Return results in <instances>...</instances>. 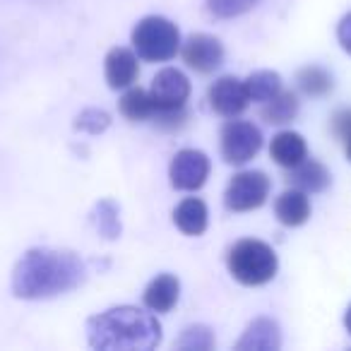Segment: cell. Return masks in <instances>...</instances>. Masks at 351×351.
Wrapping results in <instances>:
<instances>
[{
	"label": "cell",
	"mask_w": 351,
	"mask_h": 351,
	"mask_svg": "<svg viewBox=\"0 0 351 351\" xmlns=\"http://www.w3.org/2000/svg\"><path fill=\"white\" fill-rule=\"evenodd\" d=\"M269 154L284 169H291V166L301 164L303 159H308V145L303 140V135L293 130H282L272 137V145H269Z\"/></svg>",
	"instance_id": "15"
},
{
	"label": "cell",
	"mask_w": 351,
	"mask_h": 351,
	"mask_svg": "<svg viewBox=\"0 0 351 351\" xmlns=\"http://www.w3.org/2000/svg\"><path fill=\"white\" fill-rule=\"evenodd\" d=\"M289 183L303 193H322L330 186V171L315 159H303L289 169Z\"/></svg>",
	"instance_id": "16"
},
{
	"label": "cell",
	"mask_w": 351,
	"mask_h": 351,
	"mask_svg": "<svg viewBox=\"0 0 351 351\" xmlns=\"http://www.w3.org/2000/svg\"><path fill=\"white\" fill-rule=\"evenodd\" d=\"M346 156L351 159V135H349V140H346Z\"/></svg>",
	"instance_id": "29"
},
{
	"label": "cell",
	"mask_w": 351,
	"mask_h": 351,
	"mask_svg": "<svg viewBox=\"0 0 351 351\" xmlns=\"http://www.w3.org/2000/svg\"><path fill=\"white\" fill-rule=\"evenodd\" d=\"M94 224L99 234L108 241H116L121 236V217H118V205L113 200H101L94 210Z\"/></svg>",
	"instance_id": "22"
},
{
	"label": "cell",
	"mask_w": 351,
	"mask_h": 351,
	"mask_svg": "<svg viewBox=\"0 0 351 351\" xmlns=\"http://www.w3.org/2000/svg\"><path fill=\"white\" fill-rule=\"evenodd\" d=\"M183 60L188 68H193L200 75H210L224 63V46L217 36L210 34H193L181 46Z\"/></svg>",
	"instance_id": "9"
},
{
	"label": "cell",
	"mask_w": 351,
	"mask_h": 351,
	"mask_svg": "<svg viewBox=\"0 0 351 351\" xmlns=\"http://www.w3.org/2000/svg\"><path fill=\"white\" fill-rule=\"evenodd\" d=\"M337 39H339L341 49H344L346 53L351 56V12L341 17L339 27H337Z\"/></svg>",
	"instance_id": "27"
},
{
	"label": "cell",
	"mask_w": 351,
	"mask_h": 351,
	"mask_svg": "<svg viewBox=\"0 0 351 351\" xmlns=\"http://www.w3.org/2000/svg\"><path fill=\"white\" fill-rule=\"evenodd\" d=\"M263 147V132L248 121H229L221 130V156L226 164L243 166Z\"/></svg>",
	"instance_id": "6"
},
{
	"label": "cell",
	"mask_w": 351,
	"mask_h": 351,
	"mask_svg": "<svg viewBox=\"0 0 351 351\" xmlns=\"http://www.w3.org/2000/svg\"><path fill=\"white\" fill-rule=\"evenodd\" d=\"M250 104L248 89H245V82L239 77H219L215 84L210 87V106L215 108L219 116L226 118H236L239 113H243Z\"/></svg>",
	"instance_id": "10"
},
{
	"label": "cell",
	"mask_w": 351,
	"mask_h": 351,
	"mask_svg": "<svg viewBox=\"0 0 351 351\" xmlns=\"http://www.w3.org/2000/svg\"><path fill=\"white\" fill-rule=\"evenodd\" d=\"M296 82L301 87V92L308 94V97H325V94L332 92V75L325 68H320V65L303 68L298 73Z\"/></svg>",
	"instance_id": "21"
},
{
	"label": "cell",
	"mask_w": 351,
	"mask_h": 351,
	"mask_svg": "<svg viewBox=\"0 0 351 351\" xmlns=\"http://www.w3.org/2000/svg\"><path fill=\"white\" fill-rule=\"evenodd\" d=\"M108 125H111V116H108L106 111H99V108H87V111H82L77 116V123H75L77 130H84V132H89V135H99V132H104Z\"/></svg>",
	"instance_id": "25"
},
{
	"label": "cell",
	"mask_w": 351,
	"mask_h": 351,
	"mask_svg": "<svg viewBox=\"0 0 351 351\" xmlns=\"http://www.w3.org/2000/svg\"><path fill=\"white\" fill-rule=\"evenodd\" d=\"M132 46L142 60L166 63L181 51V32L166 17L149 15L137 22V27L132 29Z\"/></svg>",
	"instance_id": "4"
},
{
	"label": "cell",
	"mask_w": 351,
	"mask_h": 351,
	"mask_svg": "<svg viewBox=\"0 0 351 351\" xmlns=\"http://www.w3.org/2000/svg\"><path fill=\"white\" fill-rule=\"evenodd\" d=\"M178 349L210 351V349H215V335H212L210 327H202V325L188 327V330L181 335V339H178Z\"/></svg>",
	"instance_id": "23"
},
{
	"label": "cell",
	"mask_w": 351,
	"mask_h": 351,
	"mask_svg": "<svg viewBox=\"0 0 351 351\" xmlns=\"http://www.w3.org/2000/svg\"><path fill=\"white\" fill-rule=\"evenodd\" d=\"M274 215L282 221L284 226H301L311 219V200H308V193L291 188V191H284L282 195L274 202Z\"/></svg>",
	"instance_id": "13"
},
{
	"label": "cell",
	"mask_w": 351,
	"mask_h": 351,
	"mask_svg": "<svg viewBox=\"0 0 351 351\" xmlns=\"http://www.w3.org/2000/svg\"><path fill=\"white\" fill-rule=\"evenodd\" d=\"M260 0H207V8H210L212 15L217 17H239L243 12H248L253 5H258Z\"/></svg>",
	"instance_id": "24"
},
{
	"label": "cell",
	"mask_w": 351,
	"mask_h": 351,
	"mask_svg": "<svg viewBox=\"0 0 351 351\" xmlns=\"http://www.w3.org/2000/svg\"><path fill=\"white\" fill-rule=\"evenodd\" d=\"M181 296V284L173 274H159L145 289V306L152 313H169L178 303Z\"/></svg>",
	"instance_id": "14"
},
{
	"label": "cell",
	"mask_w": 351,
	"mask_h": 351,
	"mask_svg": "<svg viewBox=\"0 0 351 351\" xmlns=\"http://www.w3.org/2000/svg\"><path fill=\"white\" fill-rule=\"evenodd\" d=\"M149 97H152V101H154V113L186 108L188 99H191V80H188L181 70L164 68L152 80Z\"/></svg>",
	"instance_id": "7"
},
{
	"label": "cell",
	"mask_w": 351,
	"mask_h": 351,
	"mask_svg": "<svg viewBox=\"0 0 351 351\" xmlns=\"http://www.w3.org/2000/svg\"><path fill=\"white\" fill-rule=\"evenodd\" d=\"M89 344L101 351H149L159 346L161 325L152 313L132 306H118L94 315L87 322Z\"/></svg>",
	"instance_id": "2"
},
{
	"label": "cell",
	"mask_w": 351,
	"mask_h": 351,
	"mask_svg": "<svg viewBox=\"0 0 351 351\" xmlns=\"http://www.w3.org/2000/svg\"><path fill=\"white\" fill-rule=\"evenodd\" d=\"M121 113L132 123L152 121L154 116V101H152L149 92L140 87H128V92L121 99Z\"/></svg>",
	"instance_id": "19"
},
{
	"label": "cell",
	"mask_w": 351,
	"mask_h": 351,
	"mask_svg": "<svg viewBox=\"0 0 351 351\" xmlns=\"http://www.w3.org/2000/svg\"><path fill=\"white\" fill-rule=\"evenodd\" d=\"M169 176L176 191H200L210 178V159L200 149H181L171 161Z\"/></svg>",
	"instance_id": "8"
},
{
	"label": "cell",
	"mask_w": 351,
	"mask_h": 351,
	"mask_svg": "<svg viewBox=\"0 0 351 351\" xmlns=\"http://www.w3.org/2000/svg\"><path fill=\"white\" fill-rule=\"evenodd\" d=\"M332 132H335L339 140H349L351 135V108H344V111H337L335 118H332Z\"/></svg>",
	"instance_id": "26"
},
{
	"label": "cell",
	"mask_w": 351,
	"mask_h": 351,
	"mask_svg": "<svg viewBox=\"0 0 351 351\" xmlns=\"http://www.w3.org/2000/svg\"><path fill=\"white\" fill-rule=\"evenodd\" d=\"M173 221L186 236H200V234H205V229H207L210 212H207V205L200 197H186V200L173 210Z\"/></svg>",
	"instance_id": "17"
},
{
	"label": "cell",
	"mask_w": 351,
	"mask_h": 351,
	"mask_svg": "<svg viewBox=\"0 0 351 351\" xmlns=\"http://www.w3.org/2000/svg\"><path fill=\"white\" fill-rule=\"evenodd\" d=\"M87 277V267L68 250L34 248L17 263L12 274V291L17 298L41 301L77 289Z\"/></svg>",
	"instance_id": "1"
},
{
	"label": "cell",
	"mask_w": 351,
	"mask_h": 351,
	"mask_svg": "<svg viewBox=\"0 0 351 351\" xmlns=\"http://www.w3.org/2000/svg\"><path fill=\"white\" fill-rule=\"evenodd\" d=\"M282 346V335L279 327L269 317H258L248 325L241 341L236 344L239 351H277Z\"/></svg>",
	"instance_id": "12"
},
{
	"label": "cell",
	"mask_w": 351,
	"mask_h": 351,
	"mask_svg": "<svg viewBox=\"0 0 351 351\" xmlns=\"http://www.w3.org/2000/svg\"><path fill=\"white\" fill-rule=\"evenodd\" d=\"M298 113V99L293 92H279L277 97H272L269 101H265V106L260 108V116L269 123V125H287L296 118Z\"/></svg>",
	"instance_id": "18"
},
{
	"label": "cell",
	"mask_w": 351,
	"mask_h": 351,
	"mask_svg": "<svg viewBox=\"0 0 351 351\" xmlns=\"http://www.w3.org/2000/svg\"><path fill=\"white\" fill-rule=\"evenodd\" d=\"M137 75H140V65H137V56L130 49H116L108 51L106 56V82L111 89H128L135 84Z\"/></svg>",
	"instance_id": "11"
},
{
	"label": "cell",
	"mask_w": 351,
	"mask_h": 351,
	"mask_svg": "<svg viewBox=\"0 0 351 351\" xmlns=\"http://www.w3.org/2000/svg\"><path fill=\"white\" fill-rule=\"evenodd\" d=\"M245 89H248L250 101L265 104L282 92V77L272 70H258L245 80Z\"/></svg>",
	"instance_id": "20"
},
{
	"label": "cell",
	"mask_w": 351,
	"mask_h": 351,
	"mask_svg": "<svg viewBox=\"0 0 351 351\" xmlns=\"http://www.w3.org/2000/svg\"><path fill=\"white\" fill-rule=\"evenodd\" d=\"M344 325H346V330H349V335H351V306H349V311H346V317H344Z\"/></svg>",
	"instance_id": "28"
},
{
	"label": "cell",
	"mask_w": 351,
	"mask_h": 351,
	"mask_svg": "<svg viewBox=\"0 0 351 351\" xmlns=\"http://www.w3.org/2000/svg\"><path fill=\"white\" fill-rule=\"evenodd\" d=\"M277 253L258 239H243L229 250V272L243 287H263L277 274Z\"/></svg>",
	"instance_id": "3"
},
{
	"label": "cell",
	"mask_w": 351,
	"mask_h": 351,
	"mask_svg": "<svg viewBox=\"0 0 351 351\" xmlns=\"http://www.w3.org/2000/svg\"><path fill=\"white\" fill-rule=\"evenodd\" d=\"M269 197V178L263 171H241L231 178L224 193V202L231 212L258 210Z\"/></svg>",
	"instance_id": "5"
}]
</instances>
